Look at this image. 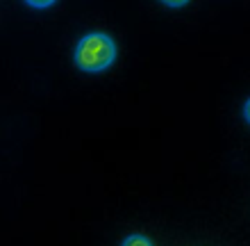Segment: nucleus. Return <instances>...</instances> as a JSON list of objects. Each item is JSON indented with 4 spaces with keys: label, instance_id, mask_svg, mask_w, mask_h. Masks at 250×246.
<instances>
[{
    "label": "nucleus",
    "instance_id": "nucleus-1",
    "mask_svg": "<svg viewBox=\"0 0 250 246\" xmlns=\"http://www.w3.org/2000/svg\"><path fill=\"white\" fill-rule=\"evenodd\" d=\"M116 60V46L112 37L103 32H91L82 37L75 48V64L86 73H98L109 68Z\"/></svg>",
    "mask_w": 250,
    "mask_h": 246
},
{
    "label": "nucleus",
    "instance_id": "nucleus-4",
    "mask_svg": "<svg viewBox=\"0 0 250 246\" xmlns=\"http://www.w3.org/2000/svg\"><path fill=\"white\" fill-rule=\"evenodd\" d=\"M164 5H168V7H182V5H187L189 0H162Z\"/></svg>",
    "mask_w": 250,
    "mask_h": 246
},
{
    "label": "nucleus",
    "instance_id": "nucleus-3",
    "mask_svg": "<svg viewBox=\"0 0 250 246\" xmlns=\"http://www.w3.org/2000/svg\"><path fill=\"white\" fill-rule=\"evenodd\" d=\"M27 5H32L37 7V9H46V7H50L55 2V0H25Z\"/></svg>",
    "mask_w": 250,
    "mask_h": 246
},
{
    "label": "nucleus",
    "instance_id": "nucleus-2",
    "mask_svg": "<svg viewBox=\"0 0 250 246\" xmlns=\"http://www.w3.org/2000/svg\"><path fill=\"white\" fill-rule=\"evenodd\" d=\"M123 246H152V244L144 235H132V237H127V240L123 242Z\"/></svg>",
    "mask_w": 250,
    "mask_h": 246
}]
</instances>
